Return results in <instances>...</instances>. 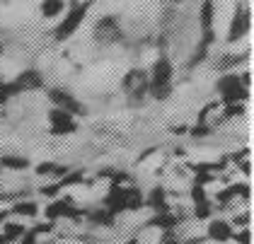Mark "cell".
<instances>
[{"label":"cell","instance_id":"1","mask_svg":"<svg viewBox=\"0 0 254 244\" xmlns=\"http://www.w3.org/2000/svg\"><path fill=\"white\" fill-rule=\"evenodd\" d=\"M172 90V65L167 58H160L153 65V73L148 75V92L155 99H165Z\"/></svg>","mask_w":254,"mask_h":244},{"label":"cell","instance_id":"2","mask_svg":"<svg viewBox=\"0 0 254 244\" xmlns=\"http://www.w3.org/2000/svg\"><path fill=\"white\" fill-rule=\"evenodd\" d=\"M247 85H250V75L237 77V75H225L218 82V92H220V102L223 104H242L250 92H247Z\"/></svg>","mask_w":254,"mask_h":244},{"label":"cell","instance_id":"3","mask_svg":"<svg viewBox=\"0 0 254 244\" xmlns=\"http://www.w3.org/2000/svg\"><path fill=\"white\" fill-rule=\"evenodd\" d=\"M124 92L128 94L131 99H140L143 94L148 92V73L145 70H128L124 75V82H121Z\"/></svg>","mask_w":254,"mask_h":244},{"label":"cell","instance_id":"4","mask_svg":"<svg viewBox=\"0 0 254 244\" xmlns=\"http://www.w3.org/2000/svg\"><path fill=\"white\" fill-rule=\"evenodd\" d=\"M121 37V27L117 17H102L95 24V39L99 44H114Z\"/></svg>","mask_w":254,"mask_h":244},{"label":"cell","instance_id":"5","mask_svg":"<svg viewBox=\"0 0 254 244\" xmlns=\"http://www.w3.org/2000/svg\"><path fill=\"white\" fill-rule=\"evenodd\" d=\"M41 85H44V80L37 70H24L22 75H17L12 82H7V87H10V94L15 97V94L20 92H29V90H39Z\"/></svg>","mask_w":254,"mask_h":244},{"label":"cell","instance_id":"6","mask_svg":"<svg viewBox=\"0 0 254 244\" xmlns=\"http://www.w3.org/2000/svg\"><path fill=\"white\" fill-rule=\"evenodd\" d=\"M85 15H87V5H78V7H73L70 12H68V17L63 19L59 24V29H56V39H68L75 29L80 27V22L85 19Z\"/></svg>","mask_w":254,"mask_h":244},{"label":"cell","instance_id":"7","mask_svg":"<svg viewBox=\"0 0 254 244\" xmlns=\"http://www.w3.org/2000/svg\"><path fill=\"white\" fill-rule=\"evenodd\" d=\"M49 99L56 104V109H63V112L73 114V116H80V114H85V107L80 104L78 99L73 97V94H68L65 90H51L49 92Z\"/></svg>","mask_w":254,"mask_h":244},{"label":"cell","instance_id":"8","mask_svg":"<svg viewBox=\"0 0 254 244\" xmlns=\"http://www.w3.org/2000/svg\"><path fill=\"white\" fill-rule=\"evenodd\" d=\"M49 121H51V133L54 135H65V133H73L78 128L73 114L63 112V109H54V112L49 114Z\"/></svg>","mask_w":254,"mask_h":244},{"label":"cell","instance_id":"9","mask_svg":"<svg viewBox=\"0 0 254 244\" xmlns=\"http://www.w3.org/2000/svg\"><path fill=\"white\" fill-rule=\"evenodd\" d=\"M247 29H250V15L245 10H237L233 17V24H230V32H228V41H237Z\"/></svg>","mask_w":254,"mask_h":244},{"label":"cell","instance_id":"10","mask_svg":"<svg viewBox=\"0 0 254 244\" xmlns=\"http://www.w3.org/2000/svg\"><path fill=\"white\" fill-rule=\"evenodd\" d=\"M78 215L80 213L70 208V201H68V198H65V201H56V203H51V206L46 208V218H49V220H56V218H78Z\"/></svg>","mask_w":254,"mask_h":244},{"label":"cell","instance_id":"11","mask_svg":"<svg viewBox=\"0 0 254 244\" xmlns=\"http://www.w3.org/2000/svg\"><path fill=\"white\" fill-rule=\"evenodd\" d=\"M233 235H235L233 227H230V223H225V220H213L208 225V237L215 240V242H228Z\"/></svg>","mask_w":254,"mask_h":244},{"label":"cell","instance_id":"12","mask_svg":"<svg viewBox=\"0 0 254 244\" xmlns=\"http://www.w3.org/2000/svg\"><path fill=\"white\" fill-rule=\"evenodd\" d=\"M211 24H213V0H206L203 2V10H201V27H203V32H206V46L211 44V39H213V34H211Z\"/></svg>","mask_w":254,"mask_h":244},{"label":"cell","instance_id":"13","mask_svg":"<svg viewBox=\"0 0 254 244\" xmlns=\"http://www.w3.org/2000/svg\"><path fill=\"white\" fill-rule=\"evenodd\" d=\"M0 167H5V169H27L29 167V160H27V157H12V155H5V157H0Z\"/></svg>","mask_w":254,"mask_h":244},{"label":"cell","instance_id":"14","mask_svg":"<svg viewBox=\"0 0 254 244\" xmlns=\"http://www.w3.org/2000/svg\"><path fill=\"white\" fill-rule=\"evenodd\" d=\"M22 235H24V225H17V223H5V227H2V237H5L7 242L20 240Z\"/></svg>","mask_w":254,"mask_h":244},{"label":"cell","instance_id":"15","mask_svg":"<svg viewBox=\"0 0 254 244\" xmlns=\"http://www.w3.org/2000/svg\"><path fill=\"white\" fill-rule=\"evenodd\" d=\"M177 223H179V215H172V213H157V218H153V225H160L162 230H172Z\"/></svg>","mask_w":254,"mask_h":244},{"label":"cell","instance_id":"16","mask_svg":"<svg viewBox=\"0 0 254 244\" xmlns=\"http://www.w3.org/2000/svg\"><path fill=\"white\" fill-rule=\"evenodd\" d=\"M61 10H63V0H44V5H41L44 17H56Z\"/></svg>","mask_w":254,"mask_h":244},{"label":"cell","instance_id":"17","mask_svg":"<svg viewBox=\"0 0 254 244\" xmlns=\"http://www.w3.org/2000/svg\"><path fill=\"white\" fill-rule=\"evenodd\" d=\"M37 174H54V177H61V174H65V167H56V165H51V162H46V165H39L37 167Z\"/></svg>","mask_w":254,"mask_h":244},{"label":"cell","instance_id":"18","mask_svg":"<svg viewBox=\"0 0 254 244\" xmlns=\"http://www.w3.org/2000/svg\"><path fill=\"white\" fill-rule=\"evenodd\" d=\"M12 210H15V213H20V215H27V218H32V215H37V213H39L37 203H17Z\"/></svg>","mask_w":254,"mask_h":244},{"label":"cell","instance_id":"19","mask_svg":"<svg viewBox=\"0 0 254 244\" xmlns=\"http://www.w3.org/2000/svg\"><path fill=\"white\" fill-rule=\"evenodd\" d=\"M162 203H165V193H162L160 188H155V191L150 193V206H153V208H162Z\"/></svg>","mask_w":254,"mask_h":244},{"label":"cell","instance_id":"20","mask_svg":"<svg viewBox=\"0 0 254 244\" xmlns=\"http://www.w3.org/2000/svg\"><path fill=\"white\" fill-rule=\"evenodd\" d=\"M160 244H179V237H177L172 230H165V235L160 237Z\"/></svg>","mask_w":254,"mask_h":244},{"label":"cell","instance_id":"21","mask_svg":"<svg viewBox=\"0 0 254 244\" xmlns=\"http://www.w3.org/2000/svg\"><path fill=\"white\" fill-rule=\"evenodd\" d=\"M233 237H235V240H237L240 244H250V242H252V237H250V230H242L240 235H233Z\"/></svg>","mask_w":254,"mask_h":244},{"label":"cell","instance_id":"22","mask_svg":"<svg viewBox=\"0 0 254 244\" xmlns=\"http://www.w3.org/2000/svg\"><path fill=\"white\" fill-rule=\"evenodd\" d=\"M7 215H10V213H7V210H0V225H2V223H5V220H7Z\"/></svg>","mask_w":254,"mask_h":244},{"label":"cell","instance_id":"23","mask_svg":"<svg viewBox=\"0 0 254 244\" xmlns=\"http://www.w3.org/2000/svg\"><path fill=\"white\" fill-rule=\"evenodd\" d=\"M0 244H10V242H7V240H5V237H2V235H0Z\"/></svg>","mask_w":254,"mask_h":244},{"label":"cell","instance_id":"24","mask_svg":"<svg viewBox=\"0 0 254 244\" xmlns=\"http://www.w3.org/2000/svg\"><path fill=\"white\" fill-rule=\"evenodd\" d=\"M128 244H138V240H131V242H128Z\"/></svg>","mask_w":254,"mask_h":244},{"label":"cell","instance_id":"25","mask_svg":"<svg viewBox=\"0 0 254 244\" xmlns=\"http://www.w3.org/2000/svg\"><path fill=\"white\" fill-rule=\"evenodd\" d=\"M175 2H182V0H175Z\"/></svg>","mask_w":254,"mask_h":244},{"label":"cell","instance_id":"26","mask_svg":"<svg viewBox=\"0 0 254 244\" xmlns=\"http://www.w3.org/2000/svg\"><path fill=\"white\" fill-rule=\"evenodd\" d=\"M0 51H2V46H0Z\"/></svg>","mask_w":254,"mask_h":244}]
</instances>
